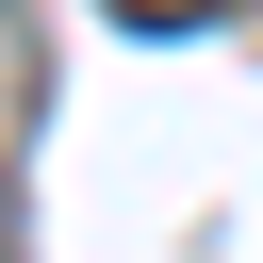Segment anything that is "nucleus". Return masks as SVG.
Masks as SVG:
<instances>
[{
	"label": "nucleus",
	"instance_id": "f257e3e1",
	"mask_svg": "<svg viewBox=\"0 0 263 263\" xmlns=\"http://www.w3.org/2000/svg\"><path fill=\"white\" fill-rule=\"evenodd\" d=\"M99 16H132V33H214L230 0H99Z\"/></svg>",
	"mask_w": 263,
	"mask_h": 263
},
{
	"label": "nucleus",
	"instance_id": "f03ea898",
	"mask_svg": "<svg viewBox=\"0 0 263 263\" xmlns=\"http://www.w3.org/2000/svg\"><path fill=\"white\" fill-rule=\"evenodd\" d=\"M0 263H16V230H0Z\"/></svg>",
	"mask_w": 263,
	"mask_h": 263
}]
</instances>
